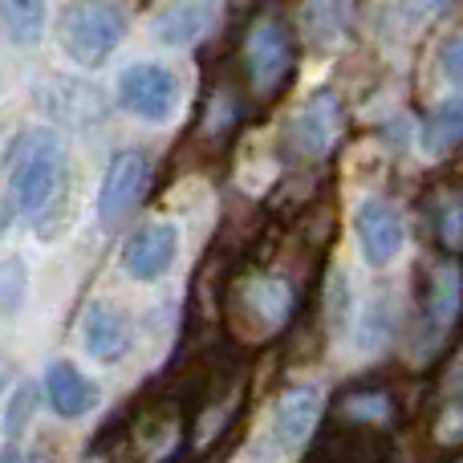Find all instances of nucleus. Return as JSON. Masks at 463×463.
<instances>
[{
  "label": "nucleus",
  "instance_id": "f257e3e1",
  "mask_svg": "<svg viewBox=\"0 0 463 463\" xmlns=\"http://www.w3.org/2000/svg\"><path fill=\"white\" fill-rule=\"evenodd\" d=\"M65 187V146L49 127L16 135L8 151V195L21 216H41Z\"/></svg>",
  "mask_w": 463,
  "mask_h": 463
},
{
  "label": "nucleus",
  "instance_id": "f03ea898",
  "mask_svg": "<svg viewBox=\"0 0 463 463\" xmlns=\"http://www.w3.org/2000/svg\"><path fill=\"white\" fill-rule=\"evenodd\" d=\"M293 285L285 277H269V272H248L228 293V321L244 342H264V337L280 334L293 317Z\"/></svg>",
  "mask_w": 463,
  "mask_h": 463
},
{
  "label": "nucleus",
  "instance_id": "7ed1b4c3",
  "mask_svg": "<svg viewBox=\"0 0 463 463\" xmlns=\"http://www.w3.org/2000/svg\"><path fill=\"white\" fill-rule=\"evenodd\" d=\"M130 8L122 5H65L57 37L78 65H102L127 37Z\"/></svg>",
  "mask_w": 463,
  "mask_h": 463
},
{
  "label": "nucleus",
  "instance_id": "20e7f679",
  "mask_svg": "<svg viewBox=\"0 0 463 463\" xmlns=\"http://www.w3.org/2000/svg\"><path fill=\"white\" fill-rule=\"evenodd\" d=\"M345 127L342 98L334 90H317L313 98H305L301 110L288 118L285 127V151L301 163H321L337 146Z\"/></svg>",
  "mask_w": 463,
  "mask_h": 463
},
{
  "label": "nucleus",
  "instance_id": "39448f33",
  "mask_svg": "<svg viewBox=\"0 0 463 463\" xmlns=\"http://www.w3.org/2000/svg\"><path fill=\"white\" fill-rule=\"evenodd\" d=\"M118 106L151 127H163L179 110V78L159 61L127 65L118 73Z\"/></svg>",
  "mask_w": 463,
  "mask_h": 463
},
{
  "label": "nucleus",
  "instance_id": "423d86ee",
  "mask_svg": "<svg viewBox=\"0 0 463 463\" xmlns=\"http://www.w3.org/2000/svg\"><path fill=\"white\" fill-rule=\"evenodd\" d=\"M151 155L143 146H122L110 159L102 175V187H98V224L114 228L146 200V187H151Z\"/></svg>",
  "mask_w": 463,
  "mask_h": 463
},
{
  "label": "nucleus",
  "instance_id": "0eeeda50",
  "mask_svg": "<svg viewBox=\"0 0 463 463\" xmlns=\"http://www.w3.org/2000/svg\"><path fill=\"white\" fill-rule=\"evenodd\" d=\"M244 70L260 98H272L285 86V78L293 73V41H288L285 24L277 21L252 24V33L244 37Z\"/></svg>",
  "mask_w": 463,
  "mask_h": 463
},
{
  "label": "nucleus",
  "instance_id": "6e6552de",
  "mask_svg": "<svg viewBox=\"0 0 463 463\" xmlns=\"http://www.w3.org/2000/svg\"><path fill=\"white\" fill-rule=\"evenodd\" d=\"M321 415H326V391L317 383L288 386L277 402H272L269 419V443L277 451H301L313 439Z\"/></svg>",
  "mask_w": 463,
  "mask_h": 463
},
{
  "label": "nucleus",
  "instance_id": "1a4fd4ad",
  "mask_svg": "<svg viewBox=\"0 0 463 463\" xmlns=\"http://www.w3.org/2000/svg\"><path fill=\"white\" fill-rule=\"evenodd\" d=\"M354 232H358L366 264H374V269H386L402 252V244H407V220H402V212L386 195H370V200L358 203Z\"/></svg>",
  "mask_w": 463,
  "mask_h": 463
},
{
  "label": "nucleus",
  "instance_id": "9d476101",
  "mask_svg": "<svg viewBox=\"0 0 463 463\" xmlns=\"http://www.w3.org/2000/svg\"><path fill=\"white\" fill-rule=\"evenodd\" d=\"M175 256H179V228L167 224V220H151L122 244V269H127V277L151 285V280H163L175 269Z\"/></svg>",
  "mask_w": 463,
  "mask_h": 463
},
{
  "label": "nucleus",
  "instance_id": "9b49d317",
  "mask_svg": "<svg viewBox=\"0 0 463 463\" xmlns=\"http://www.w3.org/2000/svg\"><path fill=\"white\" fill-rule=\"evenodd\" d=\"M81 342H86V350L94 354L98 362L114 366V362H122L130 354V345H135V326H130L122 305L90 301L86 313H81Z\"/></svg>",
  "mask_w": 463,
  "mask_h": 463
},
{
  "label": "nucleus",
  "instance_id": "f8f14e48",
  "mask_svg": "<svg viewBox=\"0 0 463 463\" xmlns=\"http://www.w3.org/2000/svg\"><path fill=\"white\" fill-rule=\"evenodd\" d=\"M49 94H41V106L49 110V118L61 122V127L73 130H94L98 122L106 118V98L98 86H86V81H73V78H53L49 81Z\"/></svg>",
  "mask_w": 463,
  "mask_h": 463
},
{
  "label": "nucleus",
  "instance_id": "ddd939ff",
  "mask_svg": "<svg viewBox=\"0 0 463 463\" xmlns=\"http://www.w3.org/2000/svg\"><path fill=\"white\" fill-rule=\"evenodd\" d=\"M220 16H224L220 5H195V0H187V5H163L151 16V37L171 49H187L208 37Z\"/></svg>",
  "mask_w": 463,
  "mask_h": 463
},
{
  "label": "nucleus",
  "instance_id": "4468645a",
  "mask_svg": "<svg viewBox=\"0 0 463 463\" xmlns=\"http://www.w3.org/2000/svg\"><path fill=\"white\" fill-rule=\"evenodd\" d=\"M45 399L53 407V415L61 419H81L102 402V386L94 378H86L73 362L57 358L45 366Z\"/></svg>",
  "mask_w": 463,
  "mask_h": 463
},
{
  "label": "nucleus",
  "instance_id": "2eb2a0df",
  "mask_svg": "<svg viewBox=\"0 0 463 463\" xmlns=\"http://www.w3.org/2000/svg\"><path fill=\"white\" fill-rule=\"evenodd\" d=\"M463 313V272L456 260L435 264L431 285H427V301H423V317L431 326V334H448Z\"/></svg>",
  "mask_w": 463,
  "mask_h": 463
},
{
  "label": "nucleus",
  "instance_id": "dca6fc26",
  "mask_svg": "<svg viewBox=\"0 0 463 463\" xmlns=\"http://www.w3.org/2000/svg\"><path fill=\"white\" fill-rule=\"evenodd\" d=\"M463 143V94L443 98L423 122V151L427 155H448Z\"/></svg>",
  "mask_w": 463,
  "mask_h": 463
},
{
  "label": "nucleus",
  "instance_id": "f3484780",
  "mask_svg": "<svg viewBox=\"0 0 463 463\" xmlns=\"http://www.w3.org/2000/svg\"><path fill=\"white\" fill-rule=\"evenodd\" d=\"M45 21L49 5H41V0H5L0 5V24H5L8 41H16V45H37L45 37Z\"/></svg>",
  "mask_w": 463,
  "mask_h": 463
},
{
  "label": "nucleus",
  "instance_id": "a211bd4d",
  "mask_svg": "<svg viewBox=\"0 0 463 463\" xmlns=\"http://www.w3.org/2000/svg\"><path fill=\"white\" fill-rule=\"evenodd\" d=\"M394 334V301L391 297H374V301L362 309V329H358V345L362 350H378V345H386Z\"/></svg>",
  "mask_w": 463,
  "mask_h": 463
},
{
  "label": "nucleus",
  "instance_id": "6ab92c4d",
  "mask_svg": "<svg viewBox=\"0 0 463 463\" xmlns=\"http://www.w3.org/2000/svg\"><path fill=\"white\" fill-rule=\"evenodd\" d=\"M391 415H394V407L383 391H358L342 402V423H350V427H378Z\"/></svg>",
  "mask_w": 463,
  "mask_h": 463
},
{
  "label": "nucleus",
  "instance_id": "aec40b11",
  "mask_svg": "<svg viewBox=\"0 0 463 463\" xmlns=\"http://www.w3.org/2000/svg\"><path fill=\"white\" fill-rule=\"evenodd\" d=\"M350 301H354L350 277H345L342 269H334V272H329V280H326V305H321L329 334H342V329L350 326Z\"/></svg>",
  "mask_w": 463,
  "mask_h": 463
},
{
  "label": "nucleus",
  "instance_id": "412c9836",
  "mask_svg": "<svg viewBox=\"0 0 463 463\" xmlns=\"http://www.w3.org/2000/svg\"><path fill=\"white\" fill-rule=\"evenodd\" d=\"M24 288H29V269H24L21 256H5L0 260V317H13L24 301Z\"/></svg>",
  "mask_w": 463,
  "mask_h": 463
},
{
  "label": "nucleus",
  "instance_id": "4be33fe9",
  "mask_svg": "<svg viewBox=\"0 0 463 463\" xmlns=\"http://www.w3.org/2000/svg\"><path fill=\"white\" fill-rule=\"evenodd\" d=\"M439 240L451 252L463 248V195H439Z\"/></svg>",
  "mask_w": 463,
  "mask_h": 463
},
{
  "label": "nucleus",
  "instance_id": "5701e85b",
  "mask_svg": "<svg viewBox=\"0 0 463 463\" xmlns=\"http://www.w3.org/2000/svg\"><path fill=\"white\" fill-rule=\"evenodd\" d=\"M232 122H236V102H232V98H228V90H220V94L208 102V118H203V135H212V138H224Z\"/></svg>",
  "mask_w": 463,
  "mask_h": 463
},
{
  "label": "nucleus",
  "instance_id": "b1692460",
  "mask_svg": "<svg viewBox=\"0 0 463 463\" xmlns=\"http://www.w3.org/2000/svg\"><path fill=\"white\" fill-rule=\"evenodd\" d=\"M435 443H439V448H463V402H456V407H448L439 415V423H435Z\"/></svg>",
  "mask_w": 463,
  "mask_h": 463
},
{
  "label": "nucleus",
  "instance_id": "393cba45",
  "mask_svg": "<svg viewBox=\"0 0 463 463\" xmlns=\"http://www.w3.org/2000/svg\"><path fill=\"white\" fill-rule=\"evenodd\" d=\"M33 399H37V391H33V383H24L21 394L13 399V407H8V435L24 431V423H29V415H33Z\"/></svg>",
  "mask_w": 463,
  "mask_h": 463
},
{
  "label": "nucleus",
  "instance_id": "a878e982",
  "mask_svg": "<svg viewBox=\"0 0 463 463\" xmlns=\"http://www.w3.org/2000/svg\"><path fill=\"white\" fill-rule=\"evenodd\" d=\"M439 65H443V73H448V81H451V86L463 90V33H459V37H451L448 45H443Z\"/></svg>",
  "mask_w": 463,
  "mask_h": 463
},
{
  "label": "nucleus",
  "instance_id": "bb28decb",
  "mask_svg": "<svg viewBox=\"0 0 463 463\" xmlns=\"http://www.w3.org/2000/svg\"><path fill=\"white\" fill-rule=\"evenodd\" d=\"M0 463H24V459L16 456V451H8V456H0Z\"/></svg>",
  "mask_w": 463,
  "mask_h": 463
},
{
  "label": "nucleus",
  "instance_id": "cd10ccee",
  "mask_svg": "<svg viewBox=\"0 0 463 463\" xmlns=\"http://www.w3.org/2000/svg\"><path fill=\"white\" fill-rule=\"evenodd\" d=\"M5 228H8V208H0V236H5Z\"/></svg>",
  "mask_w": 463,
  "mask_h": 463
},
{
  "label": "nucleus",
  "instance_id": "c85d7f7f",
  "mask_svg": "<svg viewBox=\"0 0 463 463\" xmlns=\"http://www.w3.org/2000/svg\"><path fill=\"white\" fill-rule=\"evenodd\" d=\"M456 463H463V459H456Z\"/></svg>",
  "mask_w": 463,
  "mask_h": 463
}]
</instances>
